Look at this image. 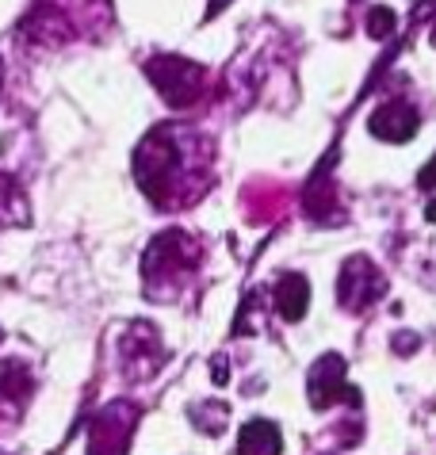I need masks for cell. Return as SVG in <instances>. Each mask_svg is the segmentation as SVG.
Masks as SVG:
<instances>
[{
	"mask_svg": "<svg viewBox=\"0 0 436 455\" xmlns=\"http://www.w3.org/2000/svg\"><path fill=\"white\" fill-rule=\"evenodd\" d=\"M284 448V436L272 421L256 417V421H246L238 433V455H279Z\"/></svg>",
	"mask_w": 436,
	"mask_h": 455,
	"instance_id": "7c38bea8",
	"label": "cell"
},
{
	"mask_svg": "<svg viewBox=\"0 0 436 455\" xmlns=\"http://www.w3.org/2000/svg\"><path fill=\"white\" fill-rule=\"evenodd\" d=\"M191 421H196L203 433H211V436H218L222 433V421H226V406L218 398H211V402H199V406H191Z\"/></svg>",
	"mask_w": 436,
	"mask_h": 455,
	"instance_id": "5bb4252c",
	"label": "cell"
},
{
	"mask_svg": "<svg viewBox=\"0 0 436 455\" xmlns=\"http://www.w3.org/2000/svg\"><path fill=\"white\" fill-rule=\"evenodd\" d=\"M0 88H4V66H0Z\"/></svg>",
	"mask_w": 436,
	"mask_h": 455,
	"instance_id": "44dd1931",
	"label": "cell"
},
{
	"mask_svg": "<svg viewBox=\"0 0 436 455\" xmlns=\"http://www.w3.org/2000/svg\"><path fill=\"white\" fill-rule=\"evenodd\" d=\"M0 340H4V333H0Z\"/></svg>",
	"mask_w": 436,
	"mask_h": 455,
	"instance_id": "7402d4cb",
	"label": "cell"
},
{
	"mask_svg": "<svg viewBox=\"0 0 436 455\" xmlns=\"http://www.w3.org/2000/svg\"><path fill=\"white\" fill-rule=\"evenodd\" d=\"M20 222H28V196L8 172H0V226H20Z\"/></svg>",
	"mask_w": 436,
	"mask_h": 455,
	"instance_id": "4fadbf2b",
	"label": "cell"
},
{
	"mask_svg": "<svg viewBox=\"0 0 436 455\" xmlns=\"http://www.w3.org/2000/svg\"><path fill=\"white\" fill-rule=\"evenodd\" d=\"M146 77L153 81V88L169 108H196L207 96V69L191 58L157 54L146 61Z\"/></svg>",
	"mask_w": 436,
	"mask_h": 455,
	"instance_id": "3957f363",
	"label": "cell"
},
{
	"mask_svg": "<svg viewBox=\"0 0 436 455\" xmlns=\"http://www.w3.org/2000/svg\"><path fill=\"white\" fill-rule=\"evenodd\" d=\"M417 126H421V119H417L414 104H406V100H387V104H379L367 119V131L375 134L379 142H391V146L409 142V138L417 134Z\"/></svg>",
	"mask_w": 436,
	"mask_h": 455,
	"instance_id": "9c48e42d",
	"label": "cell"
},
{
	"mask_svg": "<svg viewBox=\"0 0 436 455\" xmlns=\"http://www.w3.org/2000/svg\"><path fill=\"white\" fill-rule=\"evenodd\" d=\"M138 421V406L134 402H111L93 417V448L88 455H126Z\"/></svg>",
	"mask_w": 436,
	"mask_h": 455,
	"instance_id": "52a82bcc",
	"label": "cell"
},
{
	"mask_svg": "<svg viewBox=\"0 0 436 455\" xmlns=\"http://www.w3.org/2000/svg\"><path fill=\"white\" fill-rule=\"evenodd\" d=\"M417 184H421V188H436V157L429 161V165H425V169H421V176H417Z\"/></svg>",
	"mask_w": 436,
	"mask_h": 455,
	"instance_id": "2e32d148",
	"label": "cell"
},
{
	"mask_svg": "<svg viewBox=\"0 0 436 455\" xmlns=\"http://www.w3.org/2000/svg\"><path fill=\"white\" fill-rule=\"evenodd\" d=\"M16 35L28 46H38V50H61L66 43L77 39V28H73V16L54 0H35L31 12L20 20Z\"/></svg>",
	"mask_w": 436,
	"mask_h": 455,
	"instance_id": "277c9868",
	"label": "cell"
},
{
	"mask_svg": "<svg viewBox=\"0 0 436 455\" xmlns=\"http://www.w3.org/2000/svg\"><path fill=\"white\" fill-rule=\"evenodd\" d=\"M119 348H123V360H126L123 368H126V375H131V379H149L153 371L161 368V356H165L161 337L146 322H134L131 330L123 333Z\"/></svg>",
	"mask_w": 436,
	"mask_h": 455,
	"instance_id": "ba28073f",
	"label": "cell"
},
{
	"mask_svg": "<svg viewBox=\"0 0 436 455\" xmlns=\"http://www.w3.org/2000/svg\"><path fill=\"white\" fill-rule=\"evenodd\" d=\"M429 43L436 46V23H432V31H429Z\"/></svg>",
	"mask_w": 436,
	"mask_h": 455,
	"instance_id": "ffe728a7",
	"label": "cell"
},
{
	"mask_svg": "<svg viewBox=\"0 0 436 455\" xmlns=\"http://www.w3.org/2000/svg\"><path fill=\"white\" fill-rule=\"evenodd\" d=\"M394 28H399V16H394V8L375 4V8L367 12V35H371V39H391Z\"/></svg>",
	"mask_w": 436,
	"mask_h": 455,
	"instance_id": "9a60e30c",
	"label": "cell"
},
{
	"mask_svg": "<svg viewBox=\"0 0 436 455\" xmlns=\"http://www.w3.org/2000/svg\"><path fill=\"white\" fill-rule=\"evenodd\" d=\"M211 142L188 123H165L134 149V180L157 207L173 211L207 192Z\"/></svg>",
	"mask_w": 436,
	"mask_h": 455,
	"instance_id": "6da1fadb",
	"label": "cell"
},
{
	"mask_svg": "<svg viewBox=\"0 0 436 455\" xmlns=\"http://www.w3.org/2000/svg\"><path fill=\"white\" fill-rule=\"evenodd\" d=\"M387 291V275H383L375 264L367 257H349L341 264V275H337V302L352 314H364L371 302L383 299Z\"/></svg>",
	"mask_w": 436,
	"mask_h": 455,
	"instance_id": "5b68a950",
	"label": "cell"
},
{
	"mask_svg": "<svg viewBox=\"0 0 436 455\" xmlns=\"http://www.w3.org/2000/svg\"><path fill=\"white\" fill-rule=\"evenodd\" d=\"M35 395V379L20 360L0 363V421H16Z\"/></svg>",
	"mask_w": 436,
	"mask_h": 455,
	"instance_id": "30bf717a",
	"label": "cell"
},
{
	"mask_svg": "<svg viewBox=\"0 0 436 455\" xmlns=\"http://www.w3.org/2000/svg\"><path fill=\"white\" fill-rule=\"evenodd\" d=\"M199 264V245L191 242L184 230H169L161 237H153V245L146 249V260H142V275L149 291H157V295H169L176 291L188 272Z\"/></svg>",
	"mask_w": 436,
	"mask_h": 455,
	"instance_id": "7a4b0ae2",
	"label": "cell"
},
{
	"mask_svg": "<svg viewBox=\"0 0 436 455\" xmlns=\"http://www.w3.org/2000/svg\"><path fill=\"white\" fill-rule=\"evenodd\" d=\"M311 310V280L303 272H287L276 283V314L284 322H303Z\"/></svg>",
	"mask_w": 436,
	"mask_h": 455,
	"instance_id": "8fae6325",
	"label": "cell"
},
{
	"mask_svg": "<svg viewBox=\"0 0 436 455\" xmlns=\"http://www.w3.org/2000/svg\"><path fill=\"white\" fill-rule=\"evenodd\" d=\"M425 214H429V222H436V199H432V204L425 207Z\"/></svg>",
	"mask_w": 436,
	"mask_h": 455,
	"instance_id": "d6986e66",
	"label": "cell"
},
{
	"mask_svg": "<svg viewBox=\"0 0 436 455\" xmlns=\"http://www.w3.org/2000/svg\"><path fill=\"white\" fill-rule=\"evenodd\" d=\"M211 379H214V383H226V379H230V368H226V360H214V368H211Z\"/></svg>",
	"mask_w": 436,
	"mask_h": 455,
	"instance_id": "e0dca14e",
	"label": "cell"
},
{
	"mask_svg": "<svg viewBox=\"0 0 436 455\" xmlns=\"http://www.w3.org/2000/svg\"><path fill=\"white\" fill-rule=\"evenodd\" d=\"M226 4H230V0H211V4H207V20L214 16V12H222Z\"/></svg>",
	"mask_w": 436,
	"mask_h": 455,
	"instance_id": "ac0fdd59",
	"label": "cell"
},
{
	"mask_svg": "<svg viewBox=\"0 0 436 455\" xmlns=\"http://www.w3.org/2000/svg\"><path fill=\"white\" fill-rule=\"evenodd\" d=\"M344 375H349V363L337 352H326L322 360L311 368V379H306V398H311V410H329L333 402H349V406H364L360 390L344 387Z\"/></svg>",
	"mask_w": 436,
	"mask_h": 455,
	"instance_id": "8992f818",
	"label": "cell"
}]
</instances>
